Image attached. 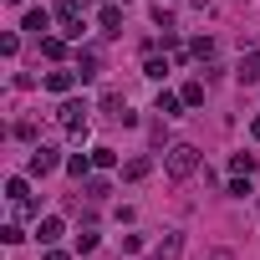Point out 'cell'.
<instances>
[{
    "mask_svg": "<svg viewBox=\"0 0 260 260\" xmlns=\"http://www.w3.org/2000/svg\"><path fill=\"white\" fill-rule=\"evenodd\" d=\"M164 169H169V179L179 184V179H189L194 169H199V148L194 143H174L169 148V158H164Z\"/></svg>",
    "mask_w": 260,
    "mask_h": 260,
    "instance_id": "1",
    "label": "cell"
},
{
    "mask_svg": "<svg viewBox=\"0 0 260 260\" xmlns=\"http://www.w3.org/2000/svg\"><path fill=\"white\" fill-rule=\"evenodd\" d=\"M179 255H184V230H164L148 245V260H179Z\"/></svg>",
    "mask_w": 260,
    "mask_h": 260,
    "instance_id": "2",
    "label": "cell"
},
{
    "mask_svg": "<svg viewBox=\"0 0 260 260\" xmlns=\"http://www.w3.org/2000/svg\"><path fill=\"white\" fill-rule=\"evenodd\" d=\"M56 117H61V127H72V133H87V102H77V97H72V102H61V112H56Z\"/></svg>",
    "mask_w": 260,
    "mask_h": 260,
    "instance_id": "3",
    "label": "cell"
},
{
    "mask_svg": "<svg viewBox=\"0 0 260 260\" xmlns=\"http://www.w3.org/2000/svg\"><path fill=\"white\" fill-rule=\"evenodd\" d=\"M56 164H61V153H56V148H36V153H31V164H26V174H31V179H46Z\"/></svg>",
    "mask_w": 260,
    "mask_h": 260,
    "instance_id": "4",
    "label": "cell"
},
{
    "mask_svg": "<svg viewBox=\"0 0 260 260\" xmlns=\"http://www.w3.org/2000/svg\"><path fill=\"white\" fill-rule=\"evenodd\" d=\"M77 87V72H67V67H56V72H46V92H56V97H67Z\"/></svg>",
    "mask_w": 260,
    "mask_h": 260,
    "instance_id": "5",
    "label": "cell"
},
{
    "mask_svg": "<svg viewBox=\"0 0 260 260\" xmlns=\"http://www.w3.org/2000/svg\"><path fill=\"white\" fill-rule=\"evenodd\" d=\"M97 26H102V36H122V11L117 6H102L97 11Z\"/></svg>",
    "mask_w": 260,
    "mask_h": 260,
    "instance_id": "6",
    "label": "cell"
},
{
    "mask_svg": "<svg viewBox=\"0 0 260 260\" xmlns=\"http://www.w3.org/2000/svg\"><path fill=\"white\" fill-rule=\"evenodd\" d=\"M235 77H240V87H255V82H260V51L240 56V72H235Z\"/></svg>",
    "mask_w": 260,
    "mask_h": 260,
    "instance_id": "7",
    "label": "cell"
},
{
    "mask_svg": "<svg viewBox=\"0 0 260 260\" xmlns=\"http://www.w3.org/2000/svg\"><path fill=\"white\" fill-rule=\"evenodd\" d=\"M21 31H36V36H46V31H51V16H46V11L36 6V11H26V21H21Z\"/></svg>",
    "mask_w": 260,
    "mask_h": 260,
    "instance_id": "8",
    "label": "cell"
},
{
    "mask_svg": "<svg viewBox=\"0 0 260 260\" xmlns=\"http://www.w3.org/2000/svg\"><path fill=\"white\" fill-rule=\"evenodd\" d=\"M36 240H41V245H56V240H61V219H56V214H46V219L36 224Z\"/></svg>",
    "mask_w": 260,
    "mask_h": 260,
    "instance_id": "9",
    "label": "cell"
},
{
    "mask_svg": "<svg viewBox=\"0 0 260 260\" xmlns=\"http://www.w3.org/2000/svg\"><path fill=\"white\" fill-rule=\"evenodd\" d=\"M97 67H102V61H97V51H77V77H82V82H92V77H97Z\"/></svg>",
    "mask_w": 260,
    "mask_h": 260,
    "instance_id": "10",
    "label": "cell"
},
{
    "mask_svg": "<svg viewBox=\"0 0 260 260\" xmlns=\"http://www.w3.org/2000/svg\"><path fill=\"white\" fill-rule=\"evenodd\" d=\"M164 72H169V61L148 46V56H143V77H153V82H164Z\"/></svg>",
    "mask_w": 260,
    "mask_h": 260,
    "instance_id": "11",
    "label": "cell"
},
{
    "mask_svg": "<svg viewBox=\"0 0 260 260\" xmlns=\"http://www.w3.org/2000/svg\"><path fill=\"white\" fill-rule=\"evenodd\" d=\"M102 112H107V117H122V112H127V97H122V92H102Z\"/></svg>",
    "mask_w": 260,
    "mask_h": 260,
    "instance_id": "12",
    "label": "cell"
},
{
    "mask_svg": "<svg viewBox=\"0 0 260 260\" xmlns=\"http://www.w3.org/2000/svg\"><path fill=\"white\" fill-rule=\"evenodd\" d=\"M153 107H158L164 117H174V112L184 107V92H158V102H153Z\"/></svg>",
    "mask_w": 260,
    "mask_h": 260,
    "instance_id": "13",
    "label": "cell"
},
{
    "mask_svg": "<svg viewBox=\"0 0 260 260\" xmlns=\"http://www.w3.org/2000/svg\"><path fill=\"white\" fill-rule=\"evenodd\" d=\"M87 169H97L92 153H72V158H67V174H72V179H87Z\"/></svg>",
    "mask_w": 260,
    "mask_h": 260,
    "instance_id": "14",
    "label": "cell"
},
{
    "mask_svg": "<svg viewBox=\"0 0 260 260\" xmlns=\"http://www.w3.org/2000/svg\"><path fill=\"white\" fill-rule=\"evenodd\" d=\"M148 169H153V158H127V169H122V179H148Z\"/></svg>",
    "mask_w": 260,
    "mask_h": 260,
    "instance_id": "15",
    "label": "cell"
},
{
    "mask_svg": "<svg viewBox=\"0 0 260 260\" xmlns=\"http://www.w3.org/2000/svg\"><path fill=\"white\" fill-rule=\"evenodd\" d=\"M61 51H67L61 36H41V56H46V61H61Z\"/></svg>",
    "mask_w": 260,
    "mask_h": 260,
    "instance_id": "16",
    "label": "cell"
},
{
    "mask_svg": "<svg viewBox=\"0 0 260 260\" xmlns=\"http://www.w3.org/2000/svg\"><path fill=\"white\" fill-rule=\"evenodd\" d=\"M189 51H194V61H209V56H214V41H209V36H194Z\"/></svg>",
    "mask_w": 260,
    "mask_h": 260,
    "instance_id": "17",
    "label": "cell"
},
{
    "mask_svg": "<svg viewBox=\"0 0 260 260\" xmlns=\"http://www.w3.org/2000/svg\"><path fill=\"white\" fill-rule=\"evenodd\" d=\"M184 107H204V82H189L184 87Z\"/></svg>",
    "mask_w": 260,
    "mask_h": 260,
    "instance_id": "18",
    "label": "cell"
},
{
    "mask_svg": "<svg viewBox=\"0 0 260 260\" xmlns=\"http://www.w3.org/2000/svg\"><path fill=\"white\" fill-rule=\"evenodd\" d=\"M230 169H235V174H255V153H235Z\"/></svg>",
    "mask_w": 260,
    "mask_h": 260,
    "instance_id": "19",
    "label": "cell"
},
{
    "mask_svg": "<svg viewBox=\"0 0 260 260\" xmlns=\"http://www.w3.org/2000/svg\"><path fill=\"white\" fill-rule=\"evenodd\" d=\"M92 250H97V230H82L77 235V255H92Z\"/></svg>",
    "mask_w": 260,
    "mask_h": 260,
    "instance_id": "20",
    "label": "cell"
},
{
    "mask_svg": "<svg viewBox=\"0 0 260 260\" xmlns=\"http://www.w3.org/2000/svg\"><path fill=\"white\" fill-rule=\"evenodd\" d=\"M92 164H97V169H112L117 153H112V148H92Z\"/></svg>",
    "mask_w": 260,
    "mask_h": 260,
    "instance_id": "21",
    "label": "cell"
},
{
    "mask_svg": "<svg viewBox=\"0 0 260 260\" xmlns=\"http://www.w3.org/2000/svg\"><path fill=\"white\" fill-rule=\"evenodd\" d=\"M6 199L21 204V199H26V179H11V184H6Z\"/></svg>",
    "mask_w": 260,
    "mask_h": 260,
    "instance_id": "22",
    "label": "cell"
},
{
    "mask_svg": "<svg viewBox=\"0 0 260 260\" xmlns=\"http://www.w3.org/2000/svg\"><path fill=\"white\" fill-rule=\"evenodd\" d=\"M112 189H107V179H87V199H107Z\"/></svg>",
    "mask_w": 260,
    "mask_h": 260,
    "instance_id": "23",
    "label": "cell"
},
{
    "mask_svg": "<svg viewBox=\"0 0 260 260\" xmlns=\"http://www.w3.org/2000/svg\"><path fill=\"white\" fill-rule=\"evenodd\" d=\"M0 240H6V245H21L26 235H21V224H6V230H0Z\"/></svg>",
    "mask_w": 260,
    "mask_h": 260,
    "instance_id": "24",
    "label": "cell"
},
{
    "mask_svg": "<svg viewBox=\"0 0 260 260\" xmlns=\"http://www.w3.org/2000/svg\"><path fill=\"white\" fill-rule=\"evenodd\" d=\"M153 21H158V26L169 31V26H174V11H169V6H153Z\"/></svg>",
    "mask_w": 260,
    "mask_h": 260,
    "instance_id": "25",
    "label": "cell"
},
{
    "mask_svg": "<svg viewBox=\"0 0 260 260\" xmlns=\"http://www.w3.org/2000/svg\"><path fill=\"white\" fill-rule=\"evenodd\" d=\"M46 260H67V250H46Z\"/></svg>",
    "mask_w": 260,
    "mask_h": 260,
    "instance_id": "26",
    "label": "cell"
},
{
    "mask_svg": "<svg viewBox=\"0 0 260 260\" xmlns=\"http://www.w3.org/2000/svg\"><path fill=\"white\" fill-rule=\"evenodd\" d=\"M209 260H235V255H230V250H214V255H209Z\"/></svg>",
    "mask_w": 260,
    "mask_h": 260,
    "instance_id": "27",
    "label": "cell"
},
{
    "mask_svg": "<svg viewBox=\"0 0 260 260\" xmlns=\"http://www.w3.org/2000/svg\"><path fill=\"white\" fill-rule=\"evenodd\" d=\"M250 133H255V138H260V112H255V122H250Z\"/></svg>",
    "mask_w": 260,
    "mask_h": 260,
    "instance_id": "28",
    "label": "cell"
},
{
    "mask_svg": "<svg viewBox=\"0 0 260 260\" xmlns=\"http://www.w3.org/2000/svg\"><path fill=\"white\" fill-rule=\"evenodd\" d=\"M11 6H21V0H11Z\"/></svg>",
    "mask_w": 260,
    "mask_h": 260,
    "instance_id": "29",
    "label": "cell"
},
{
    "mask_svg": "<svg viewBox=\"0 0 260 260\" xmlns=\"http://www.w3.org/2000/svg\"><path fill=\"white\" fill-rule=\"evenodd\" d=\"M122 6H127V0H122Z\"/></svg>",
    "mask_w": 260,
    "mask_h": 260,
    "instance_id": "30",
    "label": "cell"
}]
</instances>
